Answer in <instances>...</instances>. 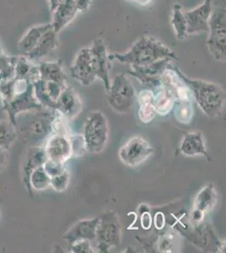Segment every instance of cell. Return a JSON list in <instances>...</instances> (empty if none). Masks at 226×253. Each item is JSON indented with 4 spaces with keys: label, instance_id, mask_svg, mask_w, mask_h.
<instances>
[{
    "label": "cell",
    "instance_id": "cell-6",
    "mask_svg": "<svg viewBox=\"0 0 226 253\" xmlns=\"http://www.w3.org/2000/svg\"><path fill=\"white\" fill-rule=\"evenodd\" d=\"M94 242L99 252L104 253L120 245L121 226L114 211L108 210L99 216Z\"/></svg>",
    "mask_w": 226,
    "mask_h": 253
},
{
    "label": "cell",
    "instance_id": "cell-24",
    "mask_svg": "<svg viewBox=\"0 0 226 253\" xmlns=\"http://www.w3.org/2000/svg\"><path fill=\"white\" fill-rule=\"evenodd\" d=\"M171 21H172V26L174 30L176 38L180 41L186 39V37L188 36L187 25H186L184 11L179 3H176L173 6Z\"/></svg>",
    "mask_w": 226,
    "mask_h": 253
},
{
    "label": "cell",
    "instance_id": "cell-10",
    "mask_svg": "<svg viewBox=\"0 0 226 253\" xmlns=\"http://www.w3.org/2000/svg\"><path fill=\"white\" fill-rule=\"evenodd\" d=\"M217 203V191L212 182H209L196 195L190 214L192 223L195 225L202 224L207 214L215 209Z\"/></svg>",
    "mask_w": 226,
    "mask_h": 253
},
{
    "label": "cell",
    "instance_id": "cell-2",
    "mask_svg": "<svg viewBox=\"0 0 226 253\" xmlns=\"http://www.w3.org/2000/svg\"><path fill=\"white\" fill-rule=\"evenodd\" d=\"M179 78L191 90L198 107L209 118L220 117L226 105V92L218 84L187 77L178 68H173Z\"/></svg>",
    "mask_w": 226,
    "mask_h": 253
},
{
    "label": "cell",
    "instance_id": "cell-28",
    "mask_svg": "<svg viewBox=\"0 0 226 253\" xmlns=\"http://www.w3.org/2000/svg\"><path fill=\"white\" fill-rule=\"evenodd\" d=\"M70 181V174L69 171L64 169L59 174L54 175L51 178L50 187H52L57 192H63L68 188Z\"/></svg>",
    "mask_w": 226,
    "mask_h": 253
},
{
    "label": "cell",
    "instance_id": "cell-16",
    "mask_svg": "<svg viewBox=\"0 0 226 253\" xmlns=\"http://www.w3.org/2000/svg\"><path fill=\"white\" fill-rule=\"evenodd\" d=\"M178 152L185 156H203L208 161H211L209 156L206 144L203 138V133L199 131L189 132L185 133L181 141Z\"/></svg>",
    "mask_w": 226,
    "mask_h": 253
},
{
    "label": "cell",
    "instance_id": "cell-25",
    "mask_svg": "<svg viewBox=\"0 0 226 253\" xmlns=\"http://www.w3.org/2000/svg\"><path fill=\"white\" fill-rule=\"evenodd\" d=\"M172 110L174 111L175 118L179 123L188 124L192 121L193 110L191 100H176Z\"/></svg>",
    "mask_w": 226,
    "mask_h": 253
},
{
    "label": "cell",
    "instance_id": "cell-33",
    "mask_svg": "<svg viewBox=\"0 0 226 253\" xmlns=\"http://www.w3.org/2000/svg\"><path fill=\"white\" fill-rule=\"evenodd\" d=\"M7 157H8V153L5 149L0 147V169L3 167V165L5 164Z\"/></svg>",
    "mask_w": 226,
    "mask_h": 253
},
{
    "label": "cell",
    "instance_id": "cell-20",
    "mask_svg": "<svg viewBox=\"0 0 226 253\" xmlns=\"http://www.w3.org/2000/svg\"><path fill=\"white\" fill-rule=\"evenodd\" d=\"M139 109H138V118L143 124L151 123L155 116L157 115L155 110V101H154V93L151 89H143L138 93L136 98Z\"/></svg>",
    "mask_w": 226,
    "mask_h": 253
},
{
    "label": "cell",
    "instance_id": "cell-19",
    "mask_svg": "<svg viewBox=\"0 0 226 253\" xmlns=\"http://www.w3.org/2000/svg\"><path fill=\"white\" fill-rule=\"evenodd\" d=\"M57 33L51 28L43 35L34 48L25 55V57L31 61L40 60L42 58L48 56L52 51H54L57 48Z\"/></svg>",
    "mask_w": 226,
    "mask_h": 253
},
{
    "label": "cell",
    "instance_id": "cell-21",
    "mask_svg": "<svg viewBox=\"0 0 226 253\" xmlns=\"http://www.w3.org/2000/svg\"><path fill=\"white\" fill-rule=\"evenodd\" d=\"M52 28V24H43L40 26H32L27 31L18 42V49L23 56L31 52L37 45L38 41L43 37V35Z\"/></svg>",
    "mask_w": 226,
    "mask_h": 253
},
{
    "label": "cell",
    "instance_id": "cell-32",
    "mask_svg": "<svg viewBox=\"0 0 226 253\" xmlns=\"http://www.w3.org/2000/svg\"><path fill=\"white\" fill-rule=\"evenodd\" d=\"M155 227L157 228L158 230L163 229L164 225H165V217L163 216V213L159 212L155 215Z\"/></svg>",
    "mask_w": 226,
    "mask_h": 253
},
{
    "label": "cell",
    "instance_id": "cell-31",
    "mask_svg": "<svg viewBox=\"0 0 226 253\" xmlns=\"http://www.w3.org/2000/svg\"><path fill=\"white\" fill-rule=\"evenodd\" d=\"M75 5L79 12H86L91 4V0H75Z\"/></svg>",
    "mask_w": 226,
    "mask_h": 253
},
{
    "label": "cell",
    "instance_id": "cell-4",
    "mask_svg": "<svg viewBox=\"0 0 226 253\" xmlns=\"http://www.w3.org/2000/svg\"><path fill=\"white\" fill-rule=\"evenodd\" d=\"M207 46L215 60L226 62V14L225 6H213Z\"/></svg>",
    "mask_w": 226,
    "mask_h": 253
},
{
    "label": "cell",
    "instance_id": "cell-12",
    "mask_svg": "<svg viewBox=\"0 0 226 253\" xmlns=\"http://www.w3.org/2000/svg\"><path fill=\"white\" fill-rule=\"evenodd\" d=\"M69 73L72 78L85 86H89L96 80L90 47H84L78 52L69 69Z\"/></svg>",
    "mask_w": 226,
    "mask_h": 253
},
{
    "label": "cell",
    "instance_id": "cell-26",
    "mask_svg": "<svg viewBox=\"0 0 226 253\" xmlns=\"http://www.w3.org/2000/svg\"><path fill=\"white\" fill-rule=\"evenodd\" d=\"M30 182L35 190L43 191L50 187L51 178L43 167V164L34 167L30 175Z\"/></svg>",
    "mask_w": 226,
    "mask_h": 253
},
{
    "label": "cell",
    "instance_id": "cell-35",
    "mask_svg": "<svg viewBox=\"0 0 226 253\" xmlns=\"http://www.w3.org/2000/svg\"><path fill=\"white\" fill-rule=\"evenodd\" d=\"M135 1L139 5L146 6L151 3L152 0H135Z\"/></svg>",
    "mask_w": 226,
    "mask_h": 253
},
{
    "label": "cell",
    "instance_id": "cell-9",
    "mask_svg": "<svg viewBox=\"0 0 226 253\" xmlns=\"http://www.w3.org/2000/svg\"><path fill=\"white\" fill-rule=\"evenodd\" d=\"M171 61V58H165L145 65H132L129 74L137 79L146 89L153 91L161 84V77Z\"/></svg>",
    "mask_w": 226,
    "mask_h": 253
},
{
    "label": "cell",
    "instance_id": "cell-27",
    "mask_svg": "<svg viewBox=\"0 0 226 253\" xmlns=\"http://www.w3.org/2000/svg\"><path fill=\"white\" fill-rule=\"evenodd\" d=\"M16 138V132L11 124L0 121V147L7 150Z\"/></svg>",
    "mask_w": 226,
    "mask_h": 253
},
{
    "label": "cell",
    "instance_id": "cell-7",
    "mask_svg": "<svg viewBox=\"0 0 226 253\" xmlns=\"http://www.w3.org/2000/svg\"><path fill=\"white\" fill-rule=\"evenodd\" d=\"M61 122L60 118L54 132L47 138L44 152L48 161L64 165L73 156V146L71 136Z\"/></svg>",
    "mask_w": 226,
    "mask_h": 253
},
{
    "label": "cell",
    "instance_id": "cell-15",
    "mask_svg": "<svg viewBox=\"0 0 226 253\" xmlns=\"http://www.w3.org/2000/svg\"><path fill=\"white\" fill-rule=\"evenodd\" d=\"M33 86L38 102L43 107L55 110L57 99L67 85L63 86L53 81H43L40 79L33 83Z\"/></svg>",
    "mask_w": 226,
    "mask_h": 253
},
{
    "label": "cell",
    "instance_id": "cell-5",
    "mask_svg": "<svg viewBox=\"0 0 226 253\" xmlns=\"http://www.w3.org/2000/svg\"><path fill=\"white\" fill-rule=\"evenodd\" d=\"M107 101L115 112L124 114L132 110L137 95L135 87L125 74H118L111 81L107 90Z\"/></svg>",
    "mask_w": 226,
    "mask_h": 253
},
{
    "label": "cell",
    "instance_id": "cell-18",
    "mask_svg": "<svg viewBox=\"0 0 226 253\" xmlns=\"http://www.w3.org/2000/svg\"><path fill=\"white\" fill-rule=\"evenodd\" d=\"M78 11L75 0H63L54 11L52 12V29L56 33H59L75 19Z\"/></svg>",
    "mask_w": 226,
    "mask_h": 253
},
{
    "label": "cell",
    "instance_id": "cell-8",
    "mask_svg": "<svg viewBox=\"0 0 226 253\" xmlns=\"http://www.w3.org/2000/svg\"><path fill=\"white\" fill-rule=\"evenodd\" d=\"M154 153V148L141 136H135L121 147L118 156L123 164L129 167H136L149 158Z\"/></svg>",
    "mask_w": 226,
    "mask_h": 253
},
{
    "label": "cell",
    "instance_id": "cell-36",
    "mask_svg": "<svg viewBox=\"0 0 226 253\" xmlns=\"http://www.w3.org/2000/svg\"><path fill=\"white\" fill-rule=\"evenodd\" d=\"M1 52H2V50H1V49H0V53H1Z\"/></svg>",
    "mask_w": 226,
    "mask_h": 253
},
{
    "label": "cell",
    "instance_id": "cell-29",
    "mask_svg": "<svg viewBox=\"0 0 226 253\" xmlns=\"http://www.w3.org/2000/svg\"><path fill=\"white\" fill-rule=\"evenodd\" d=\"M69 252L73 253H94L91 242L88 240H81L69 245Z\"/></svg>",
    "mask_w": 226,
    "mask_h": 253
},
{
    "label": "cell",
    "instance_id": "cell-30",
    "mask_svg": "<svg viewBox=\"0 0 226 253\" xmlns=\"http://www.w3.org/2000/svg\"><path fill=\"white\" fill-rule=\"evenodd\" d=\"M141 224L144 230H149L151 226V214L148 211H143L142 213Z\"/></svg>",
    "mask_w": 226,
    "mask_h": 253
},
{
    "label": "cell",
    "instance_id": "cell-17",
    "mask_svg": "<svg viewBox=\"0 0 226 253\" xmlns=\"http://www.w3.org/2000/svg\"><path fill=\"white\" fill-rule=\"evenodd\" d=\"M99 217L80 220L67 231L63 237L69 245L81 240L94 242Z\"/></svg>",
    "mask_w": 226,
    "mask_h": 253
},
{
    "label": "cell",
    "instance_id": "cell-11",
    "mask_svg": "<svg viewBox=\"0 0 226 253\" xmlns=\"http://www.w3.org/2000/svg\"><path fill=\"white\" fill-rule=\"evenodd\" d=\"M91 54L92 65L94 69V75L96 79H100L104 84L106 91L110 88L111 81L109 77V72L111 69V60L109 59L106 44L102 39L97 38L93 42L90 46Z\"/></svg>",
    "mask_w": 226,
    "mask_h": 253
},
{
    "label": "cell",
    "instance_id": "cell-34",
    "mask_svg": "<svg viewBox=\"0 0 226 253\" xmlns=\"http://www.w3.org/2000/svg\"><path fill=\"white\" fill-rule=\"evenodd\" d=\"M62 1H63V0H48L50 11L52 12V13L54 11L55 9L57 8L58 4H59Z\"/></svg>",
    "mask_w": 226,
    "mask_h": 253
},
{
    "label": "cell",
    "instance_id": "cell-1",
    "mask_svg": "<svg viewBox=\"0 0 226 253\" xmlns=\"http://www.w3.org/2000/svg\"><path fill=\"white\" fill-rule=\"evenodd\" d=\"M165 58L178 60V56L172 49L150 36H142L127 52L109 54L110 60H118L131 66L145 65Z\"/></svg>",
    "mask_w": 226,
    "mask_h": 253
},
{
    "label": "cell",
    "instance_id": "cell-37",
    "mask_svg": "<svg viewBox=\"0 0 226 253\" xmlns=\"http://www.w3.org/2000/svg\"><path fill=\"white\" fill-rule=\"evenodd\" d=\"M132 1H135V0H132Z\"/></svg>",
    "mask_w": 226,
    "mask_h": 253
},
{
    "label": "cell",
    "instance_id": "cell-22",
    "mask_svg": "<svg viewBox=\"0 0 226 253\" xmlns=\"http://www.w3.org/2000/svg\"><path fill=\"white\" fill-rule=\"evenodd\" d=\"M156 113L160 116H166L173 109L176 96L172 90L162 84L157 89L153 90Z\"/></svg>",
    "mask_w": 226,
    "mask_h": 253
},
{
    "label": "cell",
    "instance_id": "cell-13",
    "mask_svg": "<svg viewBox=\"0 0 226 253\" xmlns=\"http://www.w3.org/2000/svg\"><path fill=\"white\" fill-rule=\"evenodd\" d=\"M212 10V0H204L194 9L184 11L187 25V35L209 32V19Z\"/></svg>",
    "mask_w": 226,
    "mask_h": 253
},
{
    "label": "cell",
    "instance_id": "cell-23",
    "mask_svg": "<svg viewBox=\"0 0 226 253\" xmlns=\"http://www.w3.org/2000/svg\"><path fill=\"white\" fill-rule=\"evenodd\" d=\"M40 79L43 81H53L66 86L67 77L60 61L56 62H43L39 65Z\"/></svg>",
    "mask_w": 226,
    "mask_h": 253
},
{
    "label": "cell",
    "instance_id": "cell-14",
    "mask_svg": "<svg viewBox=\"0 0 226 253\" xmlns=\"http://www.w3.org/2000/svg\"><path fill=\"white\" fill-rule=\"evenodd\" d=\"M83 109V102L80 95L72 86L67 85L57 99L56 108L57 113L63 116L64 119L71 121L76 118Z\"/></svg>",
    "mask_w": 226,
    "mask_h": 253
},
{
    "label": "cell",
    "instance_id": "cell-3",
    "mask_svg": "<svg viewBox=\"0 0 226 253\" xmlns=\"http://www.w3.org/2000/svg\"><path fill=\"white\" fill-rule=\"evenodd\" d=\"M82 138L87 152L99 154L103 151L109 139L108 122L104 113L94 111L87 116Z\"/></svg>",
    "mask_w": 226,
    "mask_h": 253
}]
</instances>
